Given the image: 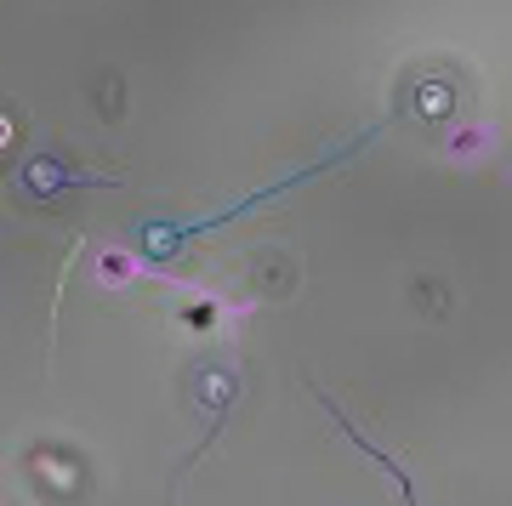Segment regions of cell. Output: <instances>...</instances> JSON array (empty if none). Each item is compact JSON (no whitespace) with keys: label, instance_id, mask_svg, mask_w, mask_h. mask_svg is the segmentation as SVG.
Returning a JSON list of instances; mask_svg holds the SVG:
<instances>
[{"label":"cell","instance_id":"obj_1","mask_svg":"<svg viewBox=\"0 0 512 506\" xmlns=\"http://www.w3.org/2000/svg\"><path fill=\"white\" fill-rule=\"evenodd\" d=\"M370 137H382V126L359 131L353 143H342V148H330V154H319V160H313L308 171H296V177H285V182H268L262 194L234 199V205H222V211H211V217H200V222H148V228H143V251L154 256V262H165V256H177V251L188 245V239H200V234H211V228H222V222H234V217H245V211H256V205H268V199L291 194V188H302V182H319V171H330V165L353 160L359 148H370Z\"/></svg>","mask_w":512,"mask_h":506},{"label":"cell","instance_id":"obj_2","mask_svg":"<svg viewBox=\"0 0 512 506\" xmlns=\"http://www.w3.org/2000/svg\"><path fill=\"white\" fill-rule=\"evenodd\" d=\"M69 188H120L114 177H97V171H80L69 154H57V148H40L29 160L18 165V177H12V194L18 205H52L57 194H69Z\"/></svg>","mask_w":512,"mask_h":506},{"label":"cell","instance_id":"obj_3","mask_svg":"<svg viewBox=\"0 0 512 506\" xmlns=\"http://www.w3.org/2000/svg\"><path fill=\"white\" fill-rule=\"evenodd\" d=\"M188 393H194V404H200V416H205L200 444H194V455L183 461V467H194V461H200L211 444H217L222 421H228V404L239 398V370H234V364H194V376H188Z\"/></svg>","mask_w":512,"mask_h":506},{"label":"cell","instance_id":"obj_4","mask_svg":"<svg viewBox=\"0 0 512 506\" xmlns=\"http://www.w3.org/2000/svg\"><path fill=\"white\" fill-rule=\"evenodd\" d=\"M319 404H325V410H330V421H336V427H342V433L353 438V450L365 455L370 467H376V472H382V478H387V484H393V495H399V506H421V495H416V478L404 472V461H399V455L376 450V444H370V438H365V433H359V427H353V421H348V410H336V404H330L325 393H319Z\"/></svg>","mask_w":512,"mask_h":506},{"label":"cell","instance_id":"obj_5","mask_svg":"<svg viewBox=\"0 0 512 506\" xmlns=\"http://www.w3.org/2000/svg\"><path fill=\"white\" fill-rule=\"evenodd\" d=\"M6 143H12V131H6V120H0V148H6Z\"/></svg>","mask_w":512,"mask_h":506}]
</instances>
